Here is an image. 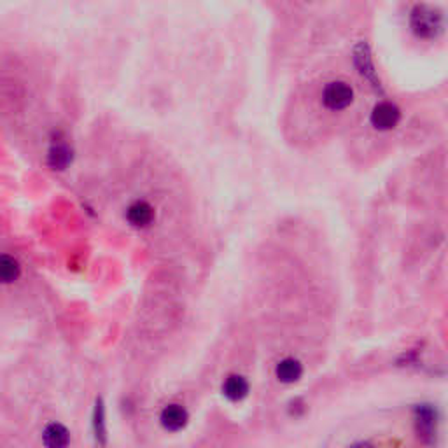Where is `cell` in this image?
<instances>
[{
    "mask_svg": "<svg viewBox=\"0 0 448 448\" xmlns=\"http://www.w3.org/2000/svg\"><path fill=\"white\" fill-rule=\"evenodd\" d=\"M414 427L418 441L425 447L436 445L438 410L433 405H417L414 408Z\"/></svg>",
    "mask_w": 448,
    "mask_h": 448,
    "instance_id": "cell-1",
    "label": "cell"
},
{
    "mask_svg": "<svg viewBox=\"0 0 448 448\" xmlns=\"http://www.w3.org/2000/svg\"><path fill=\"white\" fill-rule=\"evenodd\" d=\"M354 96H356L354 88L347 81H331L324 86L320 100L327 110L340 112V110H345L347 107L352 105Z\"/></svg>",
    "mask_w": 448,
    "mask_h": 448,
    "instance_id": "cell-2",
    "label": "cell"
},
{
    "mask_svg": "<svg viewBox=\"0 0 448 448\" xmlns=\"http://www.w3.org/2000/svg\"><path fill=\"white\" fill-rule=\"evenodd\" d=\"M399 121H401V110L392 102L376 103L371 110V116H369L371 126L380 132H389L394 126H398Z\"/></svg>",
    "mask_w": 448,
    "mask_h": 448,
    "instance_id": "cell-3",
    "label": "cell"
},
{
    "mask_svg": "<svg viewBox=\"0 0 448 448\" xmlns=\"http://www.w3.org/2000/svg\"><path fill=\"white\" fill-rule=\"evenodd\" d=\"M160 424L168 433H179V431L186 429V425L190 424V414L183 405L170 403L161 410Z\"/></svg>",
    "mask_w": 448,
    "mask_h": 448,
    "instance_id": "cell-4",
    "label": "cell"
},
{
    "mask_svg": "<svg viewBox=\"0 0 448 448\" xmlns=\"http://www.w3.org/2000/svg\"><path fill=\"white\" fill-rule=\"evenodd\" d=\"M72 443V436L67 425L61 422H50L42 429V445L44 448H69Z\"/></svg>",
    "mask_w": 448,
    "mask_h": 448,
    "instance_id": "cell-5",
    "label": "cell"
},
{
    "mask_svg": "<svg viewBox=\"0 0 448 448\" xmlns=\"http://www.w3.org/2000/svg\"><path fill=\"white\" fill-rule=\"evenodd\" d=\"M126 221H128L130 226L137 230H144L147 226H151L152 221H154V209H152L151 203L144 200L133 201L132 205L126 209Z\"/></svg>",
    "mask_w": 448,
    "mask_h": 448,
    "instance_id": "cell-6",
    "label": "cell"
},
{
    "mask_svg": "<svg viewBox=\"0 0 448 448\" xmlns=\"http://www.w3.org/2000/svg\"><path fill=\"white\" fill-rule=\"evenodd\" d=\"M251 392L247 378L242 375H230L223 384V396L232 403H240Z\"/></svg>",
    "mask_w": 448,
    "mask_h": 448,
    "instance_id": "cell-7",
    "label": "cell"
},
{
    "mask_svg": "<svg viewBox=\"0 0 448 448\" xmlns=\"http://www.w3.org/2000/svg\"><path fill=\"white\" fill-rule=\"evenodd\" d=\"M92 429H93V438H95V443L99 447H105L107 440H109V434H107V415H105V403H103L102 398H99L95 401V407H93L92 414Z\"/></svg>",
    "mask_w": 448,
    "mask_h": 448,
    "instance_id": "cell-8",
    "label": "cell"
},
{
    "mask_svg": "<svg viewBox=\"0 0 448 448\" xmlns=\"http://www.w3.org/2000/svg\"><path fill=\"white\" fill-rule=\"evenodd\" d=\"M275 376L281 384H296L298 380L303 376V365L294 357H285L275 368Z\"/></svg>",
    "mask_w": 448,
    "mask_h": 448,
    "instance_id": "cell-9",
    "label": "cell"
},
{
    "mask_svg": "<svg viewBox=\"0 0 448 448\" xmlns=\"http://www.w3.org/2000/svg\"><path fill=\"white\" fill-rule=\"evenodd\" d=\"M411 27L418 35H433L436 28H440L438 16H434L431 11H425V8H417V11L411 16Z\"/></svg>",
    "mask_w": 448,
    "mask_h": 448,
    "instance_id": "cell-10",
    "label": "cell"
},
{
    "mask_svg": "<svg viewBox=\"0 0 448 448\" xmlns=\"http://www.w3.org/2000/svg\"><path fill=\"white\" fill-rule=\"evenodd\" d=\"M72 163V149L65 142H53L48 151V165L53 170H65Z\"/></svg>",
    "mask_w": 448,
    "mask_h": 448,
    "instance_id": "cell-11",
    "label": "cell"
},
{
    "mask_svg": "<svg viewBox=\"0 0 448 448\" xmlns=\"http://www.w3.org/2000/svg\"><path fill=\"white\" fill-rule=\"evenodd\" d=\"M21 277V265L11 254H0V284H12Z\"/></svg>",
    "mask_w": 448,
    "mask_h": 448,
    "instance_id": "cell-12",
    "label": "cell"
},
{
    "mask_svg": "<svg viewBox=\"0 0 448 448\" xmlns=\"http://www.w3.org/2000/svg\"><path fill=\"white\" fill-rule=\"evenodd\" d=\"M349 448H375L371 443H368V441H357V443L350 445Z\"/></svg>",
    "mask_w": 448,
    "mask_h": 448,
    "instance_id": "cell-13",
    "label": "cell"
}]
</instances>
